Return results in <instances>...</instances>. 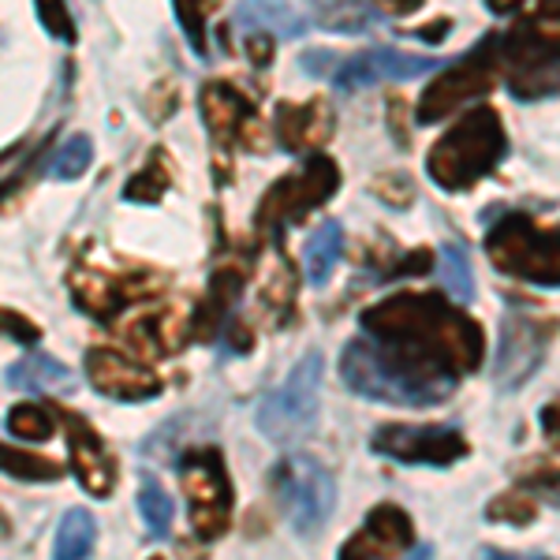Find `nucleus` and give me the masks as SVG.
Segmentation results:
<instances>
[{
  "label": "nucleus",
  "instance_id": "2",
  "mask_svg": "<svg viewBox=\"0 0 560 560\" xmlns=\"http://www.w3.org/2000/svg\"><path fill=\"white\" fill-rule=\"evenodd\" d=\"M340 377L351 393L370 404H396V408H438L456 388V377L433 374L411 363L400 351L377 345V340H351L340 355Z\"/></svg>",
  "mask_w": 560,
  "mask_h": 560
},
{
  "label": "nucleus",
  "instance_id": "20",
  "mask_svg": "<svg viewBox=\"0 0 560 560\" xmlns=\"http://www.w3.org/2000/svg\"><path fill=\"white\" fill-rule=\"evenodd\" d=\"M240 295H243V277L240 273H217L210 280V295H206V303H202V311L195 314V325H191V332L202 345H210V340L221 337V329L232 322V306L240 303Z\"/></svg>",
  "mask_w": 560,
  "mask_h": 560
},
{
  "label": "nucleus",
  "instance_id": "10",
  "mask_svg": "<svg viewBox=\"0 0 560 560\" xmlns=\"http://www.w3.org/2000/svg\"><path fill=\"white\" fill-rule=\"evenodd\" d=\"M557 337L553 318H535V314L512 311L501 322V345H497V363H493V385L501 393H516L538 374V366L546 363V351Z\"/></svg>",
  "mask_w": 560,
  "mask_h": 560
},
{
  "label": "nucleus",
  "instance_id": "3",
  "mask_svg": "<svg viewBox=\"0 0 560 560\" xmlns=\"http://www.w3.org/2000/svg\"><path fill=\"white\" fill-rule=\"evenodd\" d=\"M504 153H509V135H504L501 116H497L493 105H478L453 131L433 142L427 173L438 187L464 195L501 165Z\"/></svg>",
  "mask_w": 560,
  "mask_h": 560
},
{
  "label": "nucleus",
  "instance_id": "25",
  "mask_svg": "<svg viewBox=\"0 0 560 560\" xmlns=\"http://www.w3.org/2000/svg\"><path fill=\"white\" fill-rule=\"evenodd\" d=\"M71 295H75V303L83 306L86 314H94V318H108V314L116 311V306L124 303V292L113 284V280L105 277H94V273H71Z\"/></svg>",
  "mask_w": 560,
  "mask_h": 560
},
{
  "label": "nucleus",
  "instance_id": "41",
  "mask_svg": "<svg viewBox=\"0 0 560 560\" xmlns=\"http://www.w3.org/2000/svg\"><path fill=\"white\" fill-rule=\"evenodd\" d=\"M153 560H161V557H153Z\"/></svg>",
  "mask_w": 560,
  "mask_h": 560
},
{
  "label": "nucleus",
  "instance_id": "34",
  "mask_svg": "<svg viewBox=\"0 0 560 560\" xmlns=\"http://www.w3.org/2000/svg\"><path fill=\"white\" fill-rule=\"evenodd\" d=\"M142 187H150V191H147V202H158L161 191L168 187V173H165V165H161V161H153V165L142 168V173L128 184V191H124V198H131V202H135V198L142 195Z\"/></svg>",
  "mask_w": 560,
  "mask_h": 560
},
{
  "label": "nucleus",
  "instance_id": "33",
  "mask_svg": "<svg viewBox=\"0 0 560 560\" xmlns=\"http://www.w3.org/2000/svg\"><path fill=\"white\" fill-rule=\"evenodd\" d=\"M34 8H38V20L52 38L75 45L79 34H75V20H71V12H68V0H34Z\"/></svg>",
  "mask_w": 560,
  "mask_h": 560
},
{
  "label": "nucleus",
  "instance_id": "17",
  "mask_svg": "<svg viewBox=\"0 0 560 560\" xmlns=\"http://www.w3.org/2000/svg\"><path fill=\"white\" fill-rule=\"evenodd\" d=\"M332 135V113L329 105H280L277 108V139L284 150H311Z\"/></svg>",
  "mask_w": 560,
  "mask_h": 560
},
{
  "label": "nucleus",
  "instance_id": "37",
  "mask_svg": "<svg viewBox=\"0 0 560 560\" xmlns=\"http://www.w3.org/2000/svg\"><path fill=\"white\" fill-rule=\"evenodd\" d=\"M247 52H250V60L261 68V65H269V60H273V42L258 31V34H250V38H247Z\"/></svg>",
  "mask_w": 560,
  "mask_h": 560
},
{
  "label": "nucleus",
  "instance_id": "15",
  "mask_svg": "<svg viewBox=\"0 0 560 560\" xmlns=\"http://www.w3.org/2000/svg\"><path fill=\"white\" fill-rule=\"evenodd\" d=\"M86 377L102 396H113V400L124 404H139L161 393V377L153 370L131 363L120 351H108V348L86 351Z\"/></svg>",
  "mask_w": 560,
  "mask_h": 560
},
{
  "label": "nucleus",
  "instance_id": "16",
  "mask_svg": "<svg viewBox=\"0 0 560 560\" xmlns=\"http://www.w3.org/2000/svg\"><path fill=\"white\" fill-rule=\"evenodd\" d=\"M441 60L438 57H415V52H400L388 49V45H377V49H366L359 57H351L340 65L337 71V86L340 90H366L374 83H385V79H419L427 71H438Z\"/></svg>",
  "mask_w": 560,
  "mask_h": 560
},
{
  "label": "nucleus",
  "instance_id": "6",
  "mask_svg": "<svg viewBox=\"0 0 560 560\" xmlns=\"http://www.w3.org/2000/svg\"><path fill=\"white\" fill-rule=\"evenodd\" d=\"M322 377H325V359L318 348H311L300 363L292 366L288 382L273 388V393L258 404L261 438H269L273 445L303 441L306 433L314 430L318 411H322Z\"/></svg>",
  "mask_w": 560,
  "mask_h": 560
},
{
  "label": "nucleus",
  "instance_id": "24",
  "mask_svg": "<svg viewBox=\"0 0 560 560\" xmlns=\"http://www.w3.org/2000/svg\"><path fill=\"white\" fill-rule=\"evenodd\" d=\"M131 345H139L150 355H168L179 345V332H176V318L168 311H150L147 318H139L128 329Z\"/></svg>",
  "mask_w": 560,
  "mask_h": 560
},
{
  "label": "nucleus",
  "instance_id": "27",
  "mask_svg": "<svg viewBox=\"0 0 560 560\" xmlns=\"http://www.w3.org/2000/svg\"><path fill=\"white\" fill-rule=\"evenodd\" d=\"M139 512L147 520L150 538H165L173 530V516H176V504L168 490L153 478H142V490H139Z\"/></svg>",
  "mask_w": 560,
  "mask_h": 560
},
{
  "label": "nucleus",
  "instance_id": "22",
  "mask_svg": "<svg viewBox=\"0 0 560 560\" xmlns=\"http://www.w3.org/2000/svg\"><path fill=\"white\" fill-rule=\"evenodd\" d=\"M97 541V523L86 509H68L52 538V560H86Z\"/></svg>",
  "mask_w": 560,
  "mask_h": 560
},
{
  "label": "nucleus",
  "instance_id": "13",
  "mask_svg": "<svg viewBox=\"0 0 560 560\" xmlns=\"http://www.w3.org/2000/svg\"><path fill=\"white\" fill-rule=\"evenodd\" d=\"M411 546H415V523L408 512L400 504H377V509H370L363 530H355L345 541L340 560H393Z\"/></svg>",
  "mask_w": 560,
  "mask_h": 560
},
{
  "label": "nucleus",
  "instance_id": "14",
  "mask_svg": "<svg viewBox=\"0 0 560 560\" xmlns=\"http://www.w3.org/2000/svg\"><path fill=\"white\" fill-rule=\"evenodd\" d=\"M60 427H65V433H68L71 471H75L79 486H83L90 497L105 501L116 486V459L108 456L105 441L97 438L94 427H90L83 415H75V411H60Z\"/></svg>",
  "mask_w": 560,
  "mask_h": 560
},
{
  "label": "nucleus",
  "instance_id": "40",
  "mask_svg": "<svg viewBox=\"0 0 560 560\" xmlns=\"http://www.w3.org/2000/svg\"><path fill=\"white\" fill-rule=\"evenodd\" d=\"M523 4V0H486V8L497 15H509V12H516V8Z\"/></svg>",
  "mask_w": 560,
  "mask_h": 560
},
{
  "label": "nucleus",
  "instance_id": "8",
  "mask_svg": "<svg viewBox=\"0 0 560 560\" xmlns=\"http://www.w3.org/2000/svg\"><path fill=\"white\" fill-rule=\"evenodd\" d=\"M497 52H501L497 38H486V42H478L471 52H464L448 71H441V75L422 90L419 105H415V120L438 124L464 102H475V97L490 94L497 83V71H501L497 68Z\"/></svg>",
  "mask_w": 560,
  "mask_h": 560
},
{
  "label": "nucleus",
  "instance_id": "19",
  "mask_svg": "<svg viewBox=\"0 0 560 560\" xmlns=\"http://www.w3.org/2000/svg\"><path fill=\"white\" fill-rule=\"evenodd\" d=\"M4 382L12 388H20V393H52V396L75 393V374H71L60 359L42 355V351H34V355L8 366Z\"/></svg>",
  "mask_w": 560,
  "mask_h": 560
},
{
  "label": "nucleus",
  "instance_id": "23",
  "mask_svg": "<svg viewBox=\"0 0 560 560\" xmlns=\"http://www.w3.org/2000/svg\"><path fill=\"white\" fill-rule=\"evenodd\" d=\"M202 116L217 135H232V131H240V124L250 116V108L232 86L213 83L202 90Z\"/></svg>",
  "mask_w": 560,
  "mask_h": 560
},
{
  "label": "nucleus",
  "instance_id": "4",
  "mask_svg": "<svg viewBox=\"0 0 560 560\" xmlns=\"http://www.w3.org/2000/svg\"><path fill=\"white\" fill-rule=\"evenodd\" d=\"M497 45L509 60V90L520 102L553 94L560 86V0H541L535 15Z\"/></svg>",
  "mask_w": 560,
  "mask_h": 560
},
{
  "label": "nucleus",
  "instance_id": "7",
  "mask_svg": "<svg viewBox=\"0 0 560 560\" xmlns=\"http://www.w3.org/2000/svg\"><path fill=\"white\" fill-rule=\"evenodd\" d=\"M273 493L300 538H314L337 509V486L314 456H284L273 467Z\"/></svg>",
  "mask_w": 560,
  "mask_h": 560
},
{
  "label": "nucleus",
  "instance_id": "9",
  "mask_svg": "<svg viewBox=\"0 0 560 560\" xmlns=\"http://www.w3.org/2000/svg\"><path fill=\"white\" fill-rule=\"evenodd\" d=\"M179 482L187 493V509H191V523L202 538H217L229 530L232 516V482L224 471L221 448H191L179 459Z\"/></svg>",
  "mask_w": 560,
  "mask_h": 560
},
{
  "label": "nucleus",
  "instance_id": "36",
  "mask_svg": "<svg viewBox=\"0 0 560 560\" xmlns=\"http://www.w3.org/2000/svg\"><path fill=\"white\" fill-rule=\"evenodd\" d=\"M538 422H541V433H546L549 445L560 448V396H557V400H549L546 408L538 411Z\"/></svg>",
  "mask_w": 560,
  "mask_h": 560
},
{
  "label": "nucleus",
  "instance_id": "35",
  "mask_svg": "<svg viewBox=\"0 0 560 560\" xmlns=\"http://www.w3.org/2000/svg\"><path fill=\"white\" fill-rule=\"evenodd\" d=\"M0 332H4L8 340H15V345H26V348L42 340L38 325H34L31 318H23L20 311H4V306H0Z\"/></svg>",
  "mask_w": 560,
  "mask_h": 560
},
{
  "label": "nucleus",
  "instance_id": "32",
  "mask_svg": "<svg viewBox=\"0 0 560 560\" xmlns=\"http://www.w3.org/2000/svg\"><path fill=\"white\" fill-rule=\"evenodd\" d=\"M90 161H94V142L86 135H71L65 147L57 150V158H52V176L79 179L90 168Z\"/></svg>",
  "mask_w": 560,
  "mask_h": 560
},
{
  "label": "nucleus",
  "instance_id": "28",
  "mask_svg": "<svg viewBox=\"0 0 560 560\" xmlns=\"http://www.w3.org/2000/svg\"><path fill=\"white\" fill-rule=\"evenodd\" d=\"M441 277H445L448 295H456L459 303L475 300V277H471V261H467L459 243H445L441 247Z\"/></svg>",
  "mask_w": 560,
  "mask_h": 560
},
{
  "label": "nucleus",
  "instance_id": "38",
  "mask_svg": "<svg viewBox=\"0 0 560 560\" xmlns=\"http://www.w3.org/2000/svg\"><path fill=\"white\" fill-rule=\"evenodd\" d=\"M382 4L393 15H411V12H419V8H422V0H382Z\"/></svg>",
  "mask_w": 560,
  "mask_h": 560
},
{
  "label": "nucleus",
  "instance_id": "18",
  "mask_svg": "<svg viewBox=\"0 0 560 560\" xmlns=\"http://www.w3.org/2000/svg\"><path fill=\"white\" fill-rule=\"evenodd\" d=\"M232 23L243 26V31H261L284 42H300L306 34V20L288 0H240Z\"/></svg>",
  "mask_w": 560,
  "mask_h": 560
},
{
  "label": "nucleus",
  "instance_id": "21",
  "mask_svg": "<svg viewBox=\"0 0 560 560\" xmlns=\"http://www.w3.org/2000/svg\"><path fill=\"white\" fill-rule=\"evenodd\" d=\"M340 250H345V229H340L337 221H325L311 232V240H306V247H303V269L314 288H322L325 280L332 277V269H337V261H340Z\"/></svg>",
  "mask_w": 560,
  "mask_h": 560
},
{
  "label": "nucleus",
  "instance_id": "1",
  "mask_svg": "<svg viewBox=\"0 0 560 560\" xmlns=\"http://www.w3.org/2000/svg\"><path fill=\"white\" fill-rule=\"evenodd\" d=\"M363 332L377 345L400 351L433 374H475L482 366V325L448 306L438 292H400L363 311Z\"/></svg>",
  "mask_w": 560,
  "mask_h": 560
},
{
  "label": "nucleus",
  "instance_id": "39",
  "mask_svg": "<svg viewBox=\"0 0 560 560\" xmlns=\"http://www.w3.org/2000/svg\"><path fill=\"white\" fill-rule=\"evenodd\" d=\"M486 560H549L546 553H530V557H516V553H501V549H486Z\"/></svg>",
  "mask_w": 560,
  "mask_h": 560
},
{
  "label": "nucleus",
  "instance_id": "26",
  "mask_svg": "<svg viewBox=\"0 0 560 560\" xmlns=\"http://www.w3.org/2000/svg\"><path fill=\"white\" fill-rule=\"evenodd\" d=\"M314 12V23L325 26V31H337V34H359L366 31L370 15L363 0H306Z\"/></svg>",
  "mask_w": 560,
  "mask_h": 560
},
{
  "label": "nucleus",
  "instance_id": "31",
  "mask_svg": "<svg viewBox=\"0 0 560 560\" xmlns=\"http://www.w3.org/2000/svg\"><path fill=\"white\" fill-rule=\"evenodd\" d=\"M538 509L535 501H530L527 493L520 490H509L501 497H493L490 504H486V520L490 523H512V527H527V523H535Z\"/></svg>",
  "mask_w": 560,
  "mask_h": 560
},
{
  "label": "nucleus",
  "instance_id": "5",
  "mask_svg": "<svg viewBox=\"0 0 560 560\" xmlns=\"http://www.w3.org/2000/svg\"><path fill=\"white\" fill-rule=\"evenodd\" d=\"M486 258L527 284L560 288V229H538L530 217L509 213L486 236Z\"/></svg>",
  "mask_w": 560,
  "mask_h": 560
},
{
  "label": "nucleus",
  "instance_id": "12",
  "mask_svg": "<svg viewBox=\"0 0 560 560\" xmlns=\"http://www.w3.org/2000/svg\"><path fill=\"white\" fill-rule=\"evenodd\" d=\"M340 187V168L329 158H306L300 165V173L284 176L280 184H273V191L261 202V221L280 224V221H295L306 217L311 210H318L325 198H332Z\"/></svg>",
  "mask_w": 560,
  "mask_h": 560
},
{
  "label": "nucleus",
  "instance_id": "11",
  "mask_svg": "<svg viewBox=\"0 0 560 560\" xmlns=\"http://www.w3.org/2000/svg\"><path fill=\"white\" fill-rule=\"evenodd\" d=\"M370 448L408 467H453L471 445L456 427H382L370 438Z\"/></svg>",
  "mask_w": 560,
  "mask_h": 560
},
{
  "label": "nucleus",
  "instance_id": "29",
  "mask_svg": "<svg viewBox=\"0 0 560 560\" xmlns=\"http://www.w3.org/2000/svg\"><path fill=\"white\" fill-rule=\"evenodd\" d=\"M4 427L20 441H49L52 430H57V422H52V415L38 408V404H15V408L8 411Z\"/></svg>",
  "mask_w": 560,
  "mask_h": 560
},
{
  "label": "nucleus",
  "instance_id": "30",
  "mask_svg": "<svg viewBox=\"0 0 560 560\" xmlns=\"http://www.w3.org/2000/svg\"><path fill=\"white\" fill-rule=\"evenodd\" d=\"M0 471H8L12 478H23V482H52V478H60V464L0 445Z\"/></svg>",
  "mask_w": 560,
  "mask_h": 560
}]
</instances>
